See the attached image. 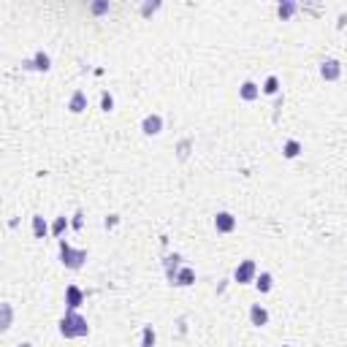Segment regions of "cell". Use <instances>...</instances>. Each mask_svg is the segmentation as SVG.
Returning <instances> with one entry per match:
<instances>
[{
  "label": "cell",
  "mask_w": 347,
  "mask_h": 347,
  "mask_svg": "<svg viewBox=\"0 0 347 347\" xmlns=\"http://www.w3.org/2000/svg\"><path fill=\"white\" fill-rule=\"evenodd\" d=\"M87 331H90L87 320L81 317V314H76V312H68L63 320H60V334H63L65 339H73V336H87Z\"/></svg>",
  "instance_id": "6da1fadb"
},
{
  "label": "cell",
  "mask_w": 347,
  "mask_h": 347,
  "mask_svg": "<svg viewBox=\"0 0 347 347\" xmlns=\"http://www.w3.org/2000/svg\"><path fill=\"white\" fill-rule=\"evenodd\" d=\"M60 258L68 269H81V263L87 260V252L84 249H73L68 242H60Z\"/></svg>",
  "instance_id": "7a4b0ae2"
},
{
  "label": "cell",
  "mask_w": 347,
  "mask_h": 347,
  "mask_svg": "<svg viewBox=\"0 0 347 347\" xmlns=\"http://www.w3.org/2000/svg\"><path fill=\"white\" fill-rule=\"evenodd\" d=\"M255 274H258V266H255V260H242V263L236 266V282L239 285H247V282L255 279Z\"/></svg>",
  "instance_id": "3957f363"
},
{
  "label": "cell",
  "mask_w": 347,
  "mask_h": 347,
  "mask_svg": "<svg viewBox=\"0 0 347 347\" xmlns=\"http://www.w3.org/2000/svg\"><path fill=\"white\" fill-rule=\"evenodd\" d=\"M141 130H144L146 136H157L163 130V117H160V114H149V117H144Z\"/></svg>",
  "instance_id": "277c9868"
},
{
  "label": "cell",
  "mask_w": 347,
  "mask_h": 347,
  "mask_svg": "<svg viewBox=\"0 0 347 347\" xmlns=\"http://www.w3.org/2000/svg\"><path fill=\"white\" fill-rule=\"evenodd\" d=\"M342 73V65L336 63V60H325L323 65H320V76H323L325 81H336Z\"/></svg>",
  "instance_id": "5b68a950"
},
{
  "label": "cell",
  "mask_w": 347,
  "mask_h": 347,
  "mask_svg": "<svg viewBox=\"0 0 347 347\" xmlns=\"http://www.w3.org/2000/svg\"><path fill=\"white\" fill-rule=\"evenodd\" d=\"M214 228H217L220 233H231L233 228H236V217L228 214V211H220V214L214 217Z\"/></svg>",
  "instance_id": "8992f818"
},
{
  "label": "cell",
  "mask_w": 347,
  "mask_h": 347,
  "mask_svg": "<svg viewBox=\"0 0 347 347\" xmlns=\"http://www.w3.org/2000/svg\"><path fill=\"white\" fill-rule=\"evenodd\" d=\"M81 298H84V296H81V290L76 285H70L68 290H65V304H68V312H76V307L81 304Z\"/></svg>",
  "instance_id": "52a82bcc"
},
{
  "label": "cell",
  "mask_w": 347,
  "mask_h": 347,
  "mask_svg": "<svg viewBox=\"0 0 347 347\" xmlns=\"http://www.w3.org/2000/svg\"><path fill=\"white\" fill-rule=\"evenodd\" d=\"M68 108H70L73 114H81V111H84V108H87V95H84V92H81V90H76L73 95H70Z\"/></svg>",
  "instance_id": "ba28073f"
},
{
  "label": "cell",
  "mask_w": 347,
  "mask_h": 347,
  "mask_svg": "<svg viewBox=\"0 0 347 347\" xmlns=\"http://www.w3.org/2000/svg\"><path fill=\"white\" fill-rule=\"evenodd\" d=\"M249 320H252V325H266V323H269V312H266L260 304H252V309H249Z\"/></svg>",
  "instance_id": "9c48e42d"
},
{
  "label": "cell",
  "mask_w": 347,
  "mask_h": 347,
  "mask_svg": "<svg viewBox=\"0 0 347 347\" xmlns=\"http://www.w3.org/2000/svg\"><path fill=\"white\" fill-rule=\"evenodd\" d=\"M193 282H195V271L187 269V266L174 277V285H179V287H187V285H193Z\"/></svg>",
  "instance_id": "30bf717a"
},
{
  "label": "cell",
  "mask_w": 347,
  "mask_h": 347,
  "mask_svg": "<svg viewBox=\"0 0 347 347\" xmlns=\"http://www.w3.org/2000/svg\"><path fill=\"white\" fill-rule=\"evenodd\" d=\"M27 68H35V70H49L52 68V63H49V54H43V52H38L35 54V60H27Z\"/></svg>",
  "instance_id": "8fae6325"
},
{
  "label": "cell",
  "mask_w": 347,
  "mask_h": 347,
  "mask_svg": "<svg viewBox=\"0 0 347 347\" xmlns=\"http://www.w3.org/2000/svg\"><path fill=\"white\" fill-rule=\"evenodd\" d=\"M255 287H258L260 293H269L271 287H274V279H271V274H269V271H263V274H258V277H255Z\"/></svg>",
  "instance_id": "7c38bea8"
},
{
  "label": "cell",
  "mask_w": 347,
  "mask_h": 347,
  "mask_svg": "<svg viewBox=\"0 0 347 347\" xmlns=\"http://www.w3.org/2000/svg\"><path fill=\"white\" fill-rule=\"evenodd\" d=\"M33 233H35V239H43L49 233V225H46V220L43 217H33Z\"/></svg>",
  "instance_id": "4fadbf2b"
},
{
  "label": "cell",
  "mask_w": 347,
  "mask_h": 347,
  "mask_svg": "<svg viewBox=\"0 0 347 347\" xmlns=\"http://www.w3.org/2000/svg\"><path fill=\"white\" fill-rule=\"evenodd\" d=\"M258 95H260L258 84H252V81H244V84H242V98H244V101H255Z\"/></svg>",
  "instance_id": "5bb4252c"
},
{
  "label": "cell",
  "mask_w": 347,
  "mask_h": 347,
  "mask_svg": "<svg viewBox=\"0 0 347 347\" xmlns=\"http://www.w3.org/2000/svg\"><path fill=\"white\" fill-rule=\"evenodd\" d=\"M282 152H285V157H287V160H293V157H298V155H301V144H298V141H287V144H285V149H282Z\"/></svg>",
  "instance_id": "9a60e30c"
},
{
  "label": "cell",
  "mask_w": 347,
  "mask_h": 347,
  "mask_svg": "<svg viewBox=\"0 0 347 347\" xmlns=\"http://www.w3.org/2000/svg\"><path fill=\"white\" fill-rule=\"evenodd\" d=\"M141 347H155V331H152V325H146L144 334H141Z\"/></svg>",
  "instance_id": "2e32d148"
},
{
  "label": "cell",
  "mask_w": 347,
  "mask_h": 347,
  "mask_svg": "<svg viewBox=\"0 0 347 347\" xmlns=\"http://www.w3.org/2000/svg\"><path fill=\"white\" fill-rule=\"evenodd\" d=\"M277 14H279L282 19H290V16L296 14V3H279V8H277Z\"/></svg>",
  "instance_id": "e0dca14e"
},
{
  "label": "cell",
  "mask_w": 347,
  "mask_h": 347,
  "mask_svg": "<svg viewBox=\"0 0 347 347\" xmlns=\"http://www.w3.org/2000/svg\"><path fill=\"white\" fill-rule=\"evenodd\" d=\"M277 90H279V81H277V76H269L263 84V92L266 95H277Z\"/></svg>",
  "instance_id": "ac0fdd59"
},
{
  "label": "cell",
  "mask_w": 347,
  "mask_h": 347,
  "mask_svg": "<svg viewBox=\"0 0 347 347\" xmlns=\"http://www.w3.org/2000/svg\"><path fill=\"white\" fill-rule=\"evenodd\" d=\"M65 228H68V220H65V217H57V220H54V225H52V233H54V236H63Z\"/></svg>",
  "instance_id": "d6986e66"
},
{
  "label": "cell",
  "mask_w": 347,
  "mask_h": 347,
  "mask_svg": "<svg viewBox=\"0 0 347 347\" xmlns=\"http://www.w3.org/2000/svg\"><path fill=\"white\" fill-rule=\"evenodd\" d=\"M101 106H103V111H111V108H114V98L108 95V92H103V98H101Z\"/></svg>",
  "instance_id": "ffe728a7"
},
{
  "label": "cell",
  "mask_w": 347,
  "mask_h": 347,
  "mask_svg": "<svg viewBox=\"0 0 347 347\" xmlns=\"http://www.w3.org/2000/svg\"><path fill=\"white\" fill-rule=\"evenodd\" d=\"M11 325V307H3V328Z\"/></svg>",
  "instance_id": "44dd1931"
},
{
  "label": "cell",
  "mask_w": 347,
  "mask_h": 347,
  "mask_svg": "<svg viewBox=\"0 0 347 347\" xmlns=\"http://www.w3.org/2000/svg\"><path fill=\"white\" fill-rule=\"evenodd\" d=\"M108 11V3H95L92 5V14H106Z\"/></svg>",
  "instance_id": "7402d4cb"
},
{
  "label": "cell",
  "mask_w": 347,
  "mask_h": 347,
  "mask_svg": "<svg viewBox=\"0 0 347 347\" xmlns=\"http://www.w3.org/2000/svg\"><path fill=\"white\" fill-rule=\"evenodd\" d=\"M114 225H117V214L106 217V228H114Z\"/></svg>",
  "instance_id": "603a6c76"
},
{
  "label": "cell",
  "mask_w": 347,
  "mask_h": 347,
  "mask_svg": "<svg viewBox=\"0 0 347 347\" xmlns=\"http://www.w3.org/2000/svg\"><path fill=\"white\" fill-rule=\"evenodd\" d=\"M155 8H157V3H146V5H144V14H152Z\"/></svg>",
  "instance_id": "cb8c5ba5"
},
{
  "label": "cell",
  "mask_w": 347,
  "mask_h": 347,
  "mask_svg": "<svg viewBox=\"0 0 347 347\" xmlns=\"http://www.w3.org/2000/svg\"><path fill=\"white\" fill-rule=\"evenodd\" d=\"M70 225H73V228H81V211L73 217V222H70Z\"/></svg>",
  "instance_id": "d4e9b609"
},
{
  "label": "cell",
  "mask_w": 347,
  "mask_h": 347,
  "mask_svg": "<svg viewBox=\"0 0 347 347\" xmlns=\"http://www.w3.org/2000/svg\"><path fill=\"white\" fill-rule=\"evenodd\" d=\"M22 347H33V345H27V342H25V345H22Z\"/></svg>",
  "instance_id": "484cf974"
}]
</instances>
